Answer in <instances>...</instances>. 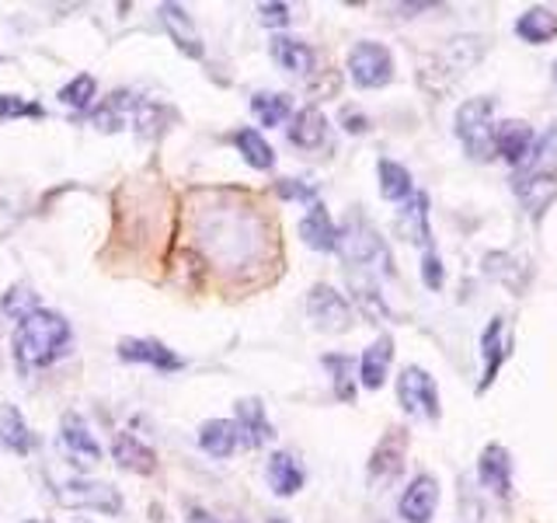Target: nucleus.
<instances>
[{
    "instance_id": "nucleus-4",
    "label": "nucleus",
    "mask_w": 557,
    "mask_h": 523,
    "mask_svg": "<svg viewBox=\"0 0 557 523\" xmlns=\"http://www.w3.org/2000/svg\"><path fill=\"white\" fill-rule=\"evenodd\" d=\"M495 101L492 98H470L457 109L453 130H457L460 144L470 161H492L495 157Z\"/></svg>"
},
{
    "instance_id": "nucleus-44",
    "label": "nucleus",
    "mask_w": 557,
    "mask_h": 523,
    "mask_svg": "<svg viewBox=\"0 0 557 523\" xmlns=\"http://www.w3.org/2000/svg\"><path fill=\"white\" fill-rule=\"evenodd\" d=\"M25 523H39V520H25Z\"/></svg>"
},
{
    "instance_id": "nucleus-9",
    "label": "nucleus",
    "mask_w": 557,
    "mask_h": 523,
    "mask_svg": "<svg viewBox=\"0 0 557 523\" xmlns=\"http://www.w3.org/2000/svg\"><path fill=\"white\" fill-rule=\"evenodd\" d=\"M307 314H310V321L318 325L321 331H348L352 328V304L345 301V296L335 290V287H327V283H313L310 293H307Z\"/></svg>"
},
{
    "instance_id": "nucleus-40",
    "label": "nucleus",
    "mask_w": 557,
    "mask_h": 523,
    "mask_svg": "<svg viewBox=\"0 0 557 523\" xmlns=\"http://www.w3.org/2000/svg\"><path fill=\"white\" fill-rule=\"evenodd\" d=\"M185 520H188V523H216V516L209 513V510H202V506H196V502L188 506V516H185Z\"/></svg>"
},
{
    "instance_id": "nucleus-16",
    "label": "nucleus",
    "mask_w": 557,
    "mask_h": 523,
    "mask_svg": "<svg viewBox=\"0 0 557 523\" xmlns=\"http://www.w3.org/2000/svg\"><path fill=\"white\" fill-rule=\"evenodd\" d=\"M157 17H161L164 32L171 35V42L178 46L188 60H202V52H206L202 35L196 32V25H191V17H188L178 4H161V8H157Z\"/></svg>"
},
{
    "instance_id": "nucleus-3",
    "label": "nucleus",
    "mask_w": 557,
    "mask_h": 523,
    "mask_svg": "<svg viewBox=\"0 0 557 523\" xmlns=\"http://www.w3.org/2000/svg\"><path fill=\"white\" fill-rule=\"evenodd\" d=\"M338 252L348 269H362V272L380 269L383 276H394V255L387 248V241H383L376 227L359 214L348 217L342 241H338Z\"/></svg>"
},
{
    "instance_id": "nucleus-23",
    "label": "nucleus",
    "mask_w": 557,
    "mask_h": 523,
    "mask_svg": "<svg viewBox=\"0 0 557 523\" xmlns=\"http://www.w3.org/2000/svg\"><path fill=\"white\" fill-rule=\"evenodd\" d=\"M265 475H269V485H272V492H275L278 499L296 496V492L304 488V482H307L300 461H296L289 450H275V453H272V458H269V467H265Z\"/></svg>"
},
{
    "instance_id": "nucleus-6",
    "label": "nucleus",
    "mask_w": 557,
    "mask_h": 523,
    "mask_svg": "<svg viewBox=\"0 0 557 523\" xmlns=\"http://www.w3.org/2000/svg\"><path fill=\"white\" fill-rule=\"evenodd\" d=\"M57 502L66 510H91L101 516L122 513V496L112 482H91V478H70L57 488Z\"/></svg>"
},
{
    "instance_id": "nucleus-29",
    "label": "nucleus",
    "mask_w": 557,
    "mask_h": 523,
    "mask_svg": "<svg viewBox=\"0 0 557 523\" xmlns=\"http://www.w3.org/2000/svg\"><path fill=\"white\" fill-rule=\"evenodd\" d=\"M234 147L240 150V157L248 161L255 171H269V168H275V150H272V144L265 136H261L258 130H251V126H244V130H237L234 133Z\"/></svg>"
},
{
    "instance_id": "nucleus-42",
    "label": "nucleus",
    "mask_w": 557,
    "mask_h": 523,
    "mask_svg": "<svg viewBox=\"0 0 557 523\" xmlns=\"http://www.w3.org/2000/svg\"><path fill=\"white\" fill-rule=\"evenodd\" d=\"M269 523H289L286 516H269Z\"/></svg>"
},
{
    "instance_id": "nucleus-21",
    "label": "nucleus",
    "mask_w": 557,
    "mask_h": 523,
    "mask_svg": "<svg viewBox=\"0 0 557 523\" xmlns=\"http://www.w3.org/2000/svg\"><path fill=\"white\" fill-rule=\"evenodd\" d=\"M112 461L133 475H153L157 471V453L133 433H119L112 440Z\"/></svg>"
},
{
    "instance_id": "nucleus-10",
    "label": "nucleus",
    "mask_w": 557,
    "mask_h": 523,
    "mask_svg": "<svg viewBox=\"0 0 557 523\" xmlns=\"http://www.w3.org/2000/svg\"><path fill=\"white\" fill-rule=\"evenodd\" d=\"M512 353V328H509V318L505 314H495L487 328L481 331V356H484V377H481V391H487L495 384L502 363L509 360Z\"/></svg>"
},
{
    "instance_id": "nucleus-38",
    "label": "nucleus",
    "mask_w": 557,
    "mask_h": 523,
    "mask_svg": "<svg viewBox=\"0 0 557 523\" xmlns=\"http://www.w3.org/2000/svg\"><path fill=\"white\" fill-rule=\"evenodd\" d=\"M289 4H261L258 8V22L261 25H269V28H283L289 25Z\"/></svg>"
},
{
    "instance_id": "nucleus-41",
    "label": "nucleus",
    "mask_w": 557,
    "mask_h": 523,
    "mask_svg": "<svg viewBox=\"0 0 557 523\" xmlns=\"http://www.w3.org/2000/svg\"><path fill=\"white\" fill-rule=\"evenodd\" d=\"M150 513H153V523H168V516H164L161 506H150Z\"/></svg>"
},
{
    "instance_id": "nucleus-15",
    "label": "nucleus",
    "mask_w": 557,
    "mask_h": 523,
    "mask_svg": "<svg viewBox=\"0 0 557 523\" xmlns=\"http://www.w3.org/2000/svg\"><path fill=\"white\" fill-rule=\"evenodd\" d=\"M234 426H237V443L240 447H248V450H258L261 443H269L275 429L269 423V415L265 409H261V401L258 398H244L237 401V418H234Z\"/></svg>"
},
{
    "instance_id": "nucleus-26",
    "label": "nucleus",
    "mask_w": 557,
    "mask_h": 523,
    "mask_svg": "<svg viewBox=\"0 0 557 523\" xmlns=\"http://www.w3.org/2000/svg\"><path fill=\"white\" fill-rule=\"evenodd\" d=\"M376 179H380V196L387 203H408L414 196V179L405 165L391 161V157H380L376 165Z\"/></svg>"
},
{
    "instance_id": "nucleus-39",
    "label": "nucleus",
    "mask_w": 557,
    "mask_h": 523,
    "mask_svg": "<svg viewBox=\"0 0 557 523\" xmlns=\"http://www.w3.org/2000/svg\"><path fill=\"white\" fill-rule=\"evenodd\" d=\"M342 126L348 133H366V130H370V119H366L362 112H356V109H342Z\"/></svg>"
},
{
    "instance_id": "nucleus-37",
    "label": "nucleus",
    "mask_w": 557,
    "mask_h": 523,
    "mask_svg": "<svg viewBox=\"0 0 557 523\" xmlns=\"http://www.w3.org/2000/svg\"><path fill=\"white\" fill-rule=\"evenodd\" d=\"M17 115H42L39 105H28L22 95H0V119H17Z\"/></svg>"
},
{
    "instance_id": "nucleus-28",
    "label": "nucleus",
    "mask_w": 557,
    "mask_h": 523,
    "mask_svg": "<svg viewBox=\"0 0 557 523\" xmlns=\"http://www.w3.org/2000/svg\"><path fill=\"white\" fill-rule=\"evenodd\" d=\"M516 35L522 42H533V46H544L557 35V14L544 4L527 8L516 17Z\"/></svg>"
},
{
    "instance_id": "nucleus-33",
    "label": "nucleus",
    "mask_w": 557,
    "mask_h": 523,
    "mask_svg": "<svg viewBox=\"0 0 557 523\" xmlns=\"http://www.w3.org/2000/svg\"><path fill=\"white\" fill-rule=\"evenodd\" d=\"M324 366L331 370V384H335L338 401H356V377H352V360L342 353L324 356Z\"/></svg>"
},
{
    "instance_id": "nucleus-17",
    "label": "nucleus",
    "mask_w": 557,
    "mask_h": 523,
    "mask_svg": "<svg viewBox=\"0 0 557 523\" xmlns=\"http://www.w3.org/2000/svg\"><path fill=\"white\" fill-rule=\"evenodd\" d=\"M533 144H536V133H533V126H527V122L509 119V122H502V126H495V154L502 161H509L512 168L527 161Z\"/></svg>"
},
{
    "instance_id": "nucleus-14",
    "label": "nucleus",
    "mask_w": 557,
    "mask_h": 523,
    "mask_svg": "<svg viewBox=\"0 0 557 523\" xmlns=\"http://www.w3.org/2000/svg\"><path fill=\"white\" fill-rule=\"evenodd\" d=\"M60 447L77 464L101 461V443L95 440L91 429H87V423H84V415H77V412H63V418H60Z\"/></svg>"
},
{
    "instance_id": "nucleus-34",
    "label": "nucleus",
    "mask_w": 557,
    "mask_h": 523,
    "mask_svg": "<svg viewBox=\"0 0 557 523\" xmlns=\"http://www.w3.org/2000/svg\"><path fill=\"white\" fill-rule=\"evenodd\" d=\"M95 98H98V84H95L91 74H77L74 81L60 87V101L66 105V109H74V112H84Z\"/></svg>"
},
{
    "instance_id": "nucleus-43",
    "label": "nucleus",
    "mask_w": 557,
    "mask_h": 523,
    "mask_svg": "<svg viewBox=\"0 0 557 523\" xmlns=\"http://www.w3.org/2000/svg\"><path fill=\"white\" fill-rule=\"evenodd\" d=\"M554 84H557V63H554Z\"/></svg>"
},
{
    "instance_id": "nucleus-12",
    "label": "nucleus",
    "mask_w": 557,
    "mask_h": 523,
    "mask_svg": "<svg viewBox=\"0 0 557 523\" xmlns=\"http://www.w3.org/2000/svg\"><path fill=\"white\" fill-rule=\"evenodd\" d=\"M119 360L147 363V366H153V370H161V374H174V370H182V366H185V360L174 353V349H168L161 339H122L119 342Z\"/></svg>"
},
{
    "instance_id": "nucleus-19",
    "label": "nucleus",
    "mask_w": 557,
    "mask_h": 523,
    "mask_svg": "<svg viewBox=\"0 0 557 523\" xmlns=\"http://www.w3.org/2000/svg\"><path fill=\"white\" fill-rule=\"evenodd\" d=\"M391 360H394V339L391 336H380L370 349H366L362 360H359V370H356V377L366 391H380L383 384H387Z\"/></svg>"
},
{
    "instance_id": "nucleus-13",
    "label": "nucleus",
    "mask_w": 557,
    "mask_h": 523,
    "mask_svg": "<svg viewBox=\"0 0 557 523\" xmlns=\"http://www.w3.org/2000/svg\"><path fill=\"white\" fill-rule=\"evenodd\" d=\"M478 478L492 496L509 499L512 496V458H509V450H505L502 443H487L481 450V461H478Z\"/></svg>"
},
{
    "instance_id": "nucleus-24",
    "label": "nucleus",
    "mask_w": 557,
    "mask_h": 523,
    "mask_svg": "<svg viewBox=\"0 0 557 523\" xmlns=\"http://www.w3.org/2000/svg\"><path fill=\"white\" fill-rule=\"evenodd\" d=\"M199 447H202L206 458H213V461L234 458V450L240 447L234 418H209V423H202L199 426Z\"/></svg>"
},
{
    "instance_id": "nucleus-36",
    "label": "nucleus",
    "mask_w": 557,
    "mask_h": 523,
    "mask_svg": "<svg viewBox=\"0 0 557 523\" xmlns=\"http://www.w3.org/2000/svg\"><path fill=\"white\" fill-rule=\"evenodd\" d=\"M422 283L429 290H443V283H446V266H443V258L435 255L432 248L422 255Z\"/></svg>"
},
{
    "instance_id": "nucleus-2",
    "label": "nucleus",
    "mask_w": 557,
    "mask_h": 523,
    "mask_svg": "<svg viewBox=\"0 0 557 523\" xmlns=\"http://www.w3.org/2000/svg\"><path fill=\"white\" fill-rule=\"evenodd\" d=\"M512 192L533 220H540L550 209V203L557 199V130L536 139L530 157L516 168Z\"/></svg>"
},
{
    "instance_id": "nucleus-18",
    "label": "nucleus",
    "mask_w": 557,
    "mask_h": 523,
    "mask_svg": "<svg viewBox=\"0 0 557 523\" xmlns=\"http://www.w3.org/2000/svg\"><path fill=\"white\" fill-rule=\"evenodd\" d=\"M300 238L313 252H338L342 231L335 227V220H331V214L321 203H310L307 217L300 220Z\"/></svg>"
},
{
    "instance_id": "nucleus-20",
    "label": "nucleus",
    "mask_w": 557,
    "mask_h": 523,
    "mask_svg": "<svg viewBox=\"0 0 557 523\" xmlns=\"http://www.w3.org/2000/svg\"><path fill=\"white\" fill-rule=\"evenodd\" d=\"M286 136H289L293 147L318 150V147H324V139H327V115L318 109V105H307V109H300L293 115V122L286 126Z\"/></svg>"
},
{
    "instance_id": "nucleus-32",
    "label": "nucleus",
    "mask_w": 557,
    "mask_h": 523,
    "mask_svg": "<svg viewBox=\"0 0 557 523\" xmlns=\"http://www.w3.org/2000/svg\"><path fill=\"white\" fill-rule=\"evenodd\" d=\"M42 304H39V293H35L32 287H25V283H14L8 293H4V301H0V311L8 314V318H14V321H22V318H28V314H35Z\"/></svg>"
},
{
    "instance_id": "nucleus-31",
    "label": "nucleus",
    "mask_w": 557,
    "mask_h": 523,
    "mask_svg": "<svg viewBox=\"0 0 557 523\" xmlns=\"http://www.w3.org/2000/svg\"><path fill=\"white\" fill-rule=\"evenodd\" d=\"M348 287H352V296H356V304L370 314V318H387V304H383V296H380V290H376V283L370 276H359V272H348Z\"/></svg>"
},
{
    "instance_id": "nucleus-22",
    "label": "nucleus",
    "mask_w": 557,
    "mask_h": 523,
    "mask_svg": "<svg viewBox=\"0 0 557 523\" xmlns=\"http://www.w3.org/2000/svg\"><path fill=\"white\" fill-rule=\"evenodd\" d=\"M397 231L400 238H408L411 244H425V252L432 248V227H429V196L414 192V196L400 206L397 214Z\"/></svg>"
},
{
    "instance_id": "nucleus-35",
    "label": "nucleus",
    "mask_w": 557,
    "mask_h": 523,
    "mask_svg": "<svg viewBox=\"0 0 557 523\" xmlns=\"http://www.w3.org/2000/svg\"><path fill=\"white\" fill-rule=\"evenodd\" d=\"M275 192L283 199H296V203H318V188L300 182V179H278L275 182Z\"/></svg>"
},
{
    "instance_id": "nucleus-5",
    "label": "nucleus",
    "mask_w": 557,
    "mask_h": 523,
    "mask_svg": "<svg viewBox=\"0 0 557 523\" xmlns=\"http://www.w3.org/2000/svg\"><path fill=\"white\" fill-rule=\"evenodd\" d=\"M348 77H352V84L362 87V92L387 87L394 81V52L373 39L356 42L348 49Z\"/></svg>"
},
{
    "instance_id": "nucleus-30",
    "label": "nucleus",
    "mask_w": 557,
    "mask_h": 523,
    "mask_svg": "<svg viewBox=\"0 0 557 523\" xmlns=\"http://www.w3.org/2000/svg\"><path fill=\"white\" fill-rule=\"evenodd\" d=\"M251 112H255V119L261 122V126H283V122L289 119V112H293V98L289 95H283V92H258L255 98H251Z\"/></svg>"
},
{
    "instance_id": "nucleus-11",
    "label": "nucleus",
    "mask_w": 557,
    "mask_h": 523,
    "mask_svg": "<svg viewBox=\"0 0 557 523\" xmlns=\"http://www.w3.org/2000/svg\"><path fill=\"white\" fill-rule=\"evenodd\" d=\"M435 506H440V482L422 471V475H414L405 492H400L397 513L405 523H432Z\"/></svg>"
},
{
    "instance_id": "nucleus-7",
    "label": "nucleus",
    "mask_w": 557,
    "mask_h": 523,
    "mask_svg": "<svg viewBox=\"0 0 557 523\" xmlns=\"http://www.w3.org/2000/svg\"><path fill=\"white\" fill-rule=\"evenodd\" d=\"M405 453H408V429L405 426H391L380 436V443L370 453V464H366V478H370L373 492L391 488L400 471H405Z\"/></svg>"
},
{
    "instance_id": "nucleus-8",
    "label": "nucleus",
    "mask_w": 557,
    "mask_h": 523,
    "mask_svg": "<svg viewBox=\"0 0 557 523\" xmlns=\"http://www.w3.org/2000/svg\"><path fill=\"white\" fill-rule=\"evenodd\" d=\"M397 401H400V409H405L408 415H414V418H429V423H435V418L443 415L440 388H435V380H432V374L425 370V366H405V370H400Z\"/></svg>"
},
{
    "instance_id": "nucleus-25",
    "label": "nucleus",
    "mask_w": 557,
    "mask_h": 523,
    "mask_svg": "<svg viewBox=\"0 0 557 523\" xmlns=\"http://www.w3.org/2000/svg\"><path fill=\"white\" fill-rule=\"evenodd\" d=\"M39 436L32 433V426L25 423V415L17 412V405H0V447L11 453H32Z\"/></svg>"
},
{
    "instance_id": "nucleus-1",
    "label": "nucleus",
    "mask_w": 557,
    "mask_h": 523,
    "mask_svg": "<svg viewBox=\"0 0 557 523\" xmlns=\"http://www.w3.org/2000/svg\"><path fill=\"white\" fill-rule=\"evenodd\" d=\"M70 339H74V331H70V321L63 314L39 307L14 328V363L22 366L25 374L39 370V366L57 363L66 353Z\"/></svg>"
},
{
    "instance_id": "nucleus-27",
    "label": "nucleus",
    "mask_w": 557,
    "mask_h": 523,
    "mask_svg": "<svg viewBox=\"0 0 557 523\" xmlns=\"http://www.w3.org/2000/svg\"><path fill=\"white\" fill-rule=\"evenodd\" d=\"M269 52L286 74H310L313 70V49L300 39H289V35H272Z\"/></svg>"
}]
</instances>
